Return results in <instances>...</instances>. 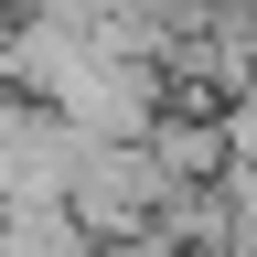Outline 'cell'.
Returning a JSON list of instances; mask_svg holds the SVG:
<instances>
[{"label":"cell","instance_id":"cell-1","mask_svg":"<svg viewBox=\"0 0 257 257\" xmlns=\"http://www.w3.org/2000/svg\"><path fill=\"white\" fill-rule=\"evenodd\" d=\"M246 86H257V75H246Z\"/></svg>","mask_w":257,"mask_h":257}]
</instances>
